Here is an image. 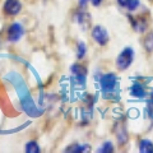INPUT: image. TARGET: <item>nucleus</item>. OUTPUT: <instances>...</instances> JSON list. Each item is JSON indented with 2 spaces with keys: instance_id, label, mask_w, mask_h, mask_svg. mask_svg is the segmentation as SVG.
<instances>
[{
  "instance_id": "obj_1",
  "label": "nucleus",
  "mask_w": 153,
  "mask_h": 153,
  "mask_svg": "<svg viewBox=\"0 0 153 153\" xmlns=\"http://www.w3.org/2000/svg\"><path fill=\"white\" fill-rule=\"evenodd\" d=\"M134 60V51L131 47H125L116 59V66L120 70H126Z\"/></svg>"
},
{
  "instance_id": "obj_2",
  "label": "nucleus",
  "mask_w": 153,
  "mask_h": 153,
  "mask_svg": "<svg viewBox=\"0 0 153 153\" xmlns=\"http://www.w3.org/2000/svg\"><path fill=\"white\" fill-rule=\"evenodd\" d=\"M117 85V78L116 75L112 74V73H108V74H105L101 79V87H102V91L105 93H111L115 91Z\"/></svg>"
},
{
  "instance_id": "obj_3",
  "label": "nucleus",
  "mask_w": 153,
  "mask_h": 153,
  "mask_svg": "<svg viewBox=\"0 0 153 153\" xmlns=\"http://www.w3.org/2000/svg\"><path fill=\"white\" fill-rule=\"evenodd\" d=\"M92 37L98 45L105 46L108 42V33L102 26H94L92 30Z\"/></svg>"
},
{
  "instance_id": "obj_4",
  "label": "nucleus",
  "mask_w": 153,
  "mask_h": 153,
  "mask_svg": "<svg viewBox=\"0 0 153 153\" xmlns=\"http://www.w3.org/2000/svg\"><path fill=\"white\" fill-rule=\"evenodd\" d=\"M25 33V28L21 23H13L8 30V40L10 42H18Z\"/></svg>"
},
{
  "instance_id": "obj_5",
  "label": "nucleus",
  "mask_w": 153,
  "mask_h": 153,
  "mask_svg": "<svg viewBox=\"0 0 153 153\" xmlns=\"http://www.w3.org/2000/svg\"><path fill=\"white\" fill-rule=\"evenodd\" d=\"M22 9V4L19 0H7L4 4V12L8 16H17Z\"/></svg>"
},
{
  "instance_id": "obj_6",
  "label": "nucleus",
  "mask_w": 153,
  "mask_h": 153,
  "mask_svg": "<svg viewBox=\"0 0 153 153\" xmlns=\"http://www.w3.org/2000/svg\"><path fill=\"white\" fill-rule=\"evenodd\" d=\"M71 71H73V74H74V76L76 78V80H78L80 84H84V82H85V75H87V70H85L82 65H73Z\"/></svg>"
},
{
  "instance_id": "obj_7",
  "label": "nucleus",
  "mask_w": 153,
  "mask_h": 153,
  "mask_svg": "<svg viewBox=\"0 0 153 153\" xmlns=\"http://www.w3.org/2000/svg\"><path fill=\"white\" fill-rule=\"evenodd\" d=\"M130 94L133 96V97H137V98H143V97H146V89L143 88V85L142 84H133L131 85V88H130Z\"/></svg>"
},
{
  "instance_id": "obj_8",
  "label": "nucleus",
  "mask_w": 153,
  "mask_h": 153,
  "mask_svg": "<svg viewBox=\"0 0 153 153\" xmlns=\"http://www.w3.org/2000/svg\"><path fill=\"white\" fill-rule=\"evenodd\" d=\"M139 152L142 153H153V143L149 139H143L139 143Z\"/></svg>"
},
{
  "instance_id": "obj_9",
  "label": "nucleus",
  "mask_w": 153,
  "mask_h": 153,
  "mask_svg": "<svg viewBox=\"0 0 153 153\" xmlns=\"http://www.w3.org/2000/svg\"><path fill=\"white\" fill-rule=\"evenodd\" d=\"M26 152L27 153H38L40 152V148H38V144L36 142H28L26 144Z\"/></svg>"
},
{
  "instance_id": "obj_10",
  "label": "nucleus",
  "mask_w": 153,
  "mask_h": 153,
  "mask_svg": "<svg viewBox=\"0 0 153 153\" xmlns=\"http://www.w3.org/2000/svg\"><path fill=\"white\" fill-rule=\"evenodd\" d=\"M133 26L135 28V31H138V32H144L147 30V22L144 19H138V22L133 23Z\"/></svg>"
},
{
  "instance_id": "obj_11",
  "label": "nucleus",
  "mask_w": 153,
  "mask_h": 153,
  "mask_svg": "<svg viewBox=\"0 0 153 153\" xmlns=\"http://www.w3.org/2000/svg\"><path fill=\"white\" fill-rule=\"evenodd\" d=\"M112 151H114V146L111 144V142H105L97 149V152H101V153H111Z\"/></svg>"
},
{
  "instance_id": "obj_12",
  "label": "nucleus",
  "mask_w": 153,
  "mask_h": 153,
  "mask_svg": "<svg viewBox=\"0 0 153 153\" xmlns=\"http://www.w3.org/2000/svg\"><path fill=\"white\" fill-rule=\"evenodd\" d=\"M85 52H87V46H85L83 42H80L78 45V51H76V57L78 59H83L85 56Z\"/></svg>"
},
{
  "instance_id": "obj_13",
  "label": "nucleus",
  "mask_w": 153,
  "mask_h": 153,
  "mask_svg": "<svg viewBox=\"0 0 153 153\" xmlns=\"http://www.w3.org/2000/svg\"><path fill=\"white\" fill-rule=\"evenodd\" d=\"M144 46H146V49L148 51H152L153 50V33H149L147 37H146V40H144Z\"/></svg>"
},
{
  "instance_id": "obj_14",
  "label": "nucleus",
  "mask_w": 153,
  "mask_h": 153,
  "mask_svg": "<svg viewBox=\"0 0 153 153\" xmlns=\"http://www.w3.org/2000/svg\"><path fill=\"white\" fill-rule=\"evenodd\" d=\"M139 4H140V1H139V0H129V3H128V9H129V10H135V9L138 8V7H139Z\"/></svg>"
},
{
  "instance_id": "obj_15",
  "label": "nucleus",
  "mask_w": 153,
  "mask_h": 153,
  "mask_svg": "<svg viewBox=\"0 0 153 153\" xmlns=\"http://www.w3.org/2000/svg\"><path fill=\"white\" fill-rule=\"evenodd\" d=\"M117 3H119V5H120V7H123V8H126V7H128L129 0H117Z\"/></svg>"
},
{
  "instance_id": "obj_16",
  "label": "nucleus",
  "mask_w": 153,
  "mask_h": 153,
  "mask_svg": "<svg viewBox=\"0 0 153 153\" xmlns=\"http://www.w3.org/2000/svg\"><path fill=\"white\" fill-rule=\"evenodd\" d=\"M91 3H92V5H93V7H98L100 4L102 3V0H91Z\"/></svg>"
},
{
  "instance_id": "obj_17",
  "label": "nucleus",
  "mask_w": 153,
  "mask_h": 153,
  "mask_svg": "<svg viewBox=\"0 0 153 153\" xmlns=\"http://www.w3.org/2000/svg\"><path fill=\"white\" fill-rule=\"evenodd\" d=\"M87 3H88V0H79V7L84 8L85 5H87Z\"/></svg>"
}]
</instances>
